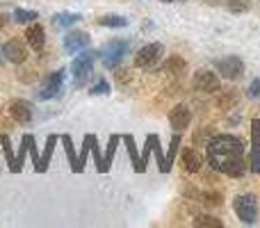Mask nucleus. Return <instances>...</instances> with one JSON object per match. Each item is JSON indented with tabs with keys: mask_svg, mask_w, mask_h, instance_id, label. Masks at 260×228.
<instances>
[{
	"mask_svg": "<svg viewBox=\"0 0 260 228\" xmlns=\"http://www.w3.org/2000/svg\"><path fill=\"white\" fill-rule=\"evenodd\" d=\"M235 103H238V94H235V91H226V94L219 99L221 108H231V105H235Z\"/></svg>",
	"mask_w": 260,
	"mask_h": 228,
	"instance_id": "nucleus-33",
	"label": "nucleus"
},
{
	"mask_svg": "<svg viewBox=\"0 0 260 228\" xmlns=\"http://www.w3.org/2000/svg\"><path fill=\"white\" fill-rule=\"evenodd\" d=\"M128 41H121V39H114L110 41V44L103 46V50H101V59H103V67L105 69H117L119 64H121L123 55L128 53Z\"/></svg>",
	"mask_w": 260,
	"mask_h": 228,
	"instance_id": "nucleus-4",
	"label": "nucleus"
},
{
	"mask_svg": "<svg viewBox=\"0 0 260 228\" xmlns=\"http://www.w3.org/2000/svg\"><path fill=\"white\" fill-rule=\"evenodd\" d=\"M5 59H7V57H5V48H3V46H0V64H3Z\"/></svg>",
	"mask_w": 260,
	"mask_h": 228,
	"instance_id": "nucleus-38",
	"label": "nucleus"
},
{
	"mask_svg": "<svg viewBox=\"0 0 260 228\" xmlns=\"http://www.w3.org/2000/svg\"><path fill=\"white\" fill-rule=\"evenodd\" d=\"M91 155H94V162H96V169L101 171V174H105L108 171V167H105V160L103 155H101V148H99V142H96V137L91 135Z\"/></svg>",
	"mask_w": 260,
	"mask_h": 228,
	"instance_id": "nucleus-25",
	"label": "nucleus"
},
{
	"mask_svg": "<svg viewBox=\"0 0 260 228\" xmlns=\"http://www.w3.org/2000/svg\"><path fill=\"white\" fill-rule=\"evenodd\" d=\"M194 89L203 91V94H217V91L221 89V82L219 78H217V73L212 71H199L194 73Z\"/></svg>",
	"mask_w": 260,
	"mask_h": 228,
	"instance_id": "nucleus-8",
	"label": "nucleus"
},
{
	"mask_svg": "<svg viewBox=\"0 0 260 228\" xmlns=\"http://www.w3.org/2000/svg\"><path fill=\"white\" fill-rule=\"evenodd\" d=\"M249 96H251V99H260V78L251 80V85H249Z\"/></svg>",
	"mask_w": 260,
	"mask_h": 228,
	"instance_id": "nucleus-36",
	"label": "nucleus"
},
{
	"mask_svg": "<svg viewBox=\"0 0 260 228\" xmlns=\"http://www.w3.org/2000/svg\"><path fill=\"white\" fill-rule=\"evenodd\" d=\"M185 67H187V64H185V59H180V57H169L165 64V69L169 73H174V76H180V73L185 71Z\"/></svg>",
	"mask_w": 260,
	"mask_h": 228,
	"instance_id": "nucleus-28",
	"label": "nucleus"
},
{
	"mask_svg": "<svg viewBox=\"0 0 260 228\" xmlns=\"http://www.w3.org/2000/svg\"><path fill=\"white\" fill-rule=\"evenodd\" d=\"M208 162L215 171L226 176H242L247 171L244 165V146L233 135H215L206 144Z\"/></svg>",
	"mask_w": 260,
	"mask_h": 228,
	"instance_id": "nucleus-1",
	"label": "nucleus"
},
{
	"mask_svg": "<svg viewBox=\"0 0 260 228\" xmlns=\"http://www.w3.org/2000/svg\"><path fill=\"white\" fill-rule=\"evenodd\" d=\"M201 199H203V206H208V208H219L224 203L221 192H203Z\"/></svg>",
	"mask_w": 260,
	"mask_h": 228,
	"instance_id": "nucleus-27",
	"label": "nucleus"
},
{
	"mask_svg": "<svg viewBox=\"0 0 260 228\" xmlns=\"http://www.w3.org/2000/svg\"><path fill=\"white\" fill-rule=\"evenodd\" d=\"M0 144H3V153H5V157H7V165H9V169H12L14 174H18V167H16V155H14V151H12V144H9V137H7V135H0Z\"/></svg>",
	"mask_w": 260,
	"mask_h": 228,
	"instance_id": "nucleus-21",
	"label": "nucleus"
},
{
	"mask_svg": "<svg viewBox=\"0 0 260 228\" xmlns=\"http://www.w3.org/2000/svg\"><path fill=\"white\" fill-rule=\"evenodd\" d=\"M96 55H99V53H94V50H85V53H80L76 59H73L71 73H73V85H76V87H82L87 82V78L91 76Z\"/></svg>",
	"mask_w": 260,
	"mask_h": 228,
	"instance_id": "nucleus-2",
	"label": "nucleus"
},
{
	"mask_svg": "<svg viewBox=\"0 0 260 228\" xmlns=\"http://www.w3.org/2000/svg\"><path fill=\"white\" fill-rule=\"evenodd\" d=\"M91 37L87 35V32H69L67 37H64V50H67L69 55H76L80 53V50H85L87 46H89Z\"/></svg>",
	"mask_w": 260,
	"mask_h": 228,
	"instance_id": "nucleus-11",
	"label": "nucleus"
},
{
	"mask_svg": "<svg viewBox=\"0 0 260 228\" xmlns=\"http://www.w3.org/2000/svg\"><path fill=\"white\" fill-rule=\"evenodd\" d=\"M80 14H76V12H59V14H55V25L57 27H71V25H76L78 21H80Z\"/></svg>",
	"mask_w": 260,
	"mask_h": 228,
	"instance_id": "nucleus-19",
	"label": "nucleus"
},
{
	"mask_svg": "<svg viewBox=\"0 0 260 228\" xmlns=\"http://www.w3.org/2000/svg\"><path fill=\"white\" fill-rule=\"evenodd\" d=\"M151 137V153H155V160H157V167H160V171L162 174H169V165H167V157H165V153H162V148H160V137L157 135H148Z\"/></svg>",
	"mask_w": 260,
	"mask_h": 228,
	"instance_id": "nucleus-18",
	"label": "nucleus"
},
{
	"mask_svg": "<svg viewBox=\"0 0 260 228\" xmlns=\"http://www.w3.org/2000/svg\"><path fill=\"white\" fill-rule=\"evenodd\" d=\"M178 146H180V133H176L174 137H171V144H169V151H167V165H169V169H171V165H174V160H176V153H178Z\"/></svg>",
	"mask_w": 260,
	"mask_h": 228,
	"instance_id": "nucleus-30",
	"label": "nucleus"
},
{
	"mask_svg": "<svg viewBox=\"0 0 260 228\" xmlns=\"http://www.w3.org/2000/svg\"><path fill=\"white\" fill-rule=\"evenodd\" d=\"M91 94H96V96H105V94H110V85H108V80H103V78H101L99 82H96L94 87H91Z\"/></svg>",
	"mask_w": 260,
	"mask_h": 228,
	"instance_id": "nucleus-32",
	"label": "nucleus"
},
{
	"mask_svg": "<svg viewBox=\"0 0 260 228\" xmlns=\"http://www.w3.org/2000/svg\"><path fill=\"white\" fill-rule=\"evenodd\" d=\"M62 144H64V151H67V157H69V165H71L73 174L78 169V157H76V148H73V142L69 135H62Z\"/></svg>",
	"mask_w": 260,
	"mask_h": 228,
	"instance_id": "nucleus-23",
	"label": "nucleus"
},
{
	"mask_svg": "<svg viewBox=\"0 0 260 228\" xmlns=\"http://www.w3.org/2000/svg\"><path fill=\"white\" fill-rule=\"evenodd\" d=\"M162 3H171V0H162Z\"/></svg>",
	"mask_w": 260,
	"mask_h": 228,
	"instance_id": "nucleus-40",
	"label": "nucleus"
},
{
	"mask_svg": "<svg viewBox=\"0 0 260 228\" xmlns=\"http://www.w3.org/2000/svg\"><path fill=\"white\" fill-rule=\"evenodd\" d=\"M99 25H103V27H126L128 18L119 16V14H105V16L99 18Z\"/></svg>",
	"mask_w": 260,
	"mask_h": 228,
	"instance_id": "nucleus-20",
	"label": "nucleus"
},
{
	"mask_svg": "<svg viewBox=\"0 0 260 228\" xmlns=\"http://www.w3.org/2000/svg\"><path fill=\"white\" fill-rule=\"evenodd\" d=\"M194 226H199V228H221L224 224H221L219 219H215V217H210V215H201V217L194 219Z\"/></svg>",
	"mask_w": 260,
	"mask_h": 228,
	"instance_id": "nucleus-29",
	"label": "nucleus"
},
{
	"mask_svg": "<svg viewBox=\"0 0 260 228\" xmlns=\"http://www.w3.org/2000/svg\"><path fill=\"white\" fill-rule=\"evenodd\" d=\"M162 55H165V46L162 44H148L135 55V67L137 69H153L160 64Z\"/></svg>",
	"mask_w": 260,
	"mask_h": 228,
	"instance_id": "nucleus-5",
	"label": "nucleus"
},
{
	"mask_svg": "<svg viewBox=\"0 0 260 228\" xmlns=\"http://www.w3.org/2000/svg\"><path fill=\"white\" fill-rule=\"evenodd\" d=\"M25 153H27V139H25V135H23V139H21V148H18V155H16V167H18V171H21V167H23Z\"/></svg>",
	"mask_w": 260,
	"mask_h": 228,
	"instance_id": "nucleus-34",
	"label": "nucleus"
},
{
	"mask_svg": "<svg viewBox=\"0 0 260 228\" xmlns=\"http://www.w3.org/2000/svg\"><path fill=\"white\" fill-rule=\"evenodd\" d=\"M57 139H59L57 135H50V137L46 139L44 155H41V157H39V162H37V165H35V169L39 171V174H41V171H46V169H48V165H50V157H53V153H55V144H57Z\"/></svg>",
	"mask_w": 260,
	"mask_h": 228,
	"instance_id": "nucleus-15",
	"label": "nucleus"
},
{
	"mask_svg": "<svg viewBox=\"0 0 260 228\" xmlns=\"http://www.w3.org/2000/svg\"><path fill=\"white\" fill-rule=\"evenodd\" d=\"M32 103H27V101H14L12 105H9V114H12V119L16 121V123H30L32 121Z\"/></svg>",
	"mask_w": 260,
	"mask_h": 228,
	"instance_id": "nucleus-13",
	"label": "nucleus"
},
{
	"mask_svg": "<svg viewBox=\"0 0 260 228\" xmlns=\"http://www.w3.org/2000/svg\"><path fill=\"white\" fill-rule=\"evenodd\" d=\"M249 165H251L253 174L260 171V121L258 119L251 121V157H249Z\"/></svg>",
	"mask_w": 260,
	"mask_h": 228,
	"instance_id": "nucleus-12",
	"label": "nucleus"
},
{
	"mask_svg": "<svg viewBox=\"0 0 260 228\" xmlns=\"http://www.w3.org/2000/svg\"><path fill=\"white\" fill-rule=\"evenodd\" d=\"M201 155H199L194 148H185L183 151V167L185 171H189V174H197L199 169H201Z\"/></svg>",
	"mask_w": 260,
	"mask_h": 228,
	"instance_id": "nucleus-17",
	"label": "nucleus"
},
{
	"mask_svg": "<svg viewBox=\"0 0 260 228\" xmlns=\"http://www.w3.org/2000/svg\"><path fill=\"white\" fill-rule=\"evenodd\" d=\"M25 139H27V153H30V157H32V162H39V151H37V144H35V137L32 135H25Z\"/></svg>",
	"mask_w": 260,
	"mask_h": 228,
	"instance_id": "nucleus-31",
	"label": "nucleus"
},
{
	"mask_svg": "<svg viewBox=\"0 0 260 228\" xmlns=\"http://www.w3.org/2000/svg\"><path fill=\"white\" fill-rule=\"evenodd\" d=\"M148 155H151V137H146V146H144V153H142L144 167H146V162H148Z\"/></svg>",
	"mask_w": 260,
	"mask_h": 228,
	"instance_id": "nucleus-37",
	"label": "nucleus"
},
{
	"mask_svg": "<svg viewBox=\"0 0 260 228\" xmlns=\"http://www.w3.org/2000/svg\"><path fill=\"white\" fill-rule=\"evenodd\" d=\"M233 210L242 224H256L258 219V201L253 194H242L233 201Z\"/></svg>",
	"mask_w": 260,
	"mask_h": 228,
	"instance_id": "nucleus-3",
	"label": "nucleus"
},
{
	"mask_svg": "<svg viewBox=\"0 0 260 228\" xmlns=\"http://www.w3.org/2000/svg\"><path fill=\"white\" fill-rule=\"evenodd\" d=\"M64 76H67V71H64V69L48 73V76L44 78V85H41L39 99H41V101H50V99H55V96H57L59 91H62V87H64Z\"/></svg>",
	"mask_w": 260,
	"mask_h": 228,
	"instance_id": "nucleus-6",
	"label": "nucleus"
},
{
	"mask_svg": "<svg viewBox=\"0 0 260 228\" xmlns=\"http://www.w3.org/2000/svg\"><path fill=\"white\" fill-rule=\"evenodd\" d=\"M37 18H39V14L35 12V9H23V7H18V9H14V21L16 23H35Z\"/></svg>",
	"mask_w": 260,
	"mask_h": 228,
	"instance_id": "nucleus-22",
	"label": "nucleus"
},
{
	"mask_svg": "<svg viewBox=\"0 0 260 228\" xmlns=\"http://www.w3.org/2000/svg\"><path fill=\"white\" fill-rule=\"evenodd\" d=\"M5 48V57H7V62L12 64H23L27 59V48H25V41L21 39H9L7 44L3 46Z\"/></svg>",
	"mask_w": 260,
	"mask_h": 228,
	"instance_id": "nucleus-9",
	"label": "nucleus"
},
{
	"mask_svg": "<svg viewBox=\"0 0 260 228\" xmlns=\"http://www.w3.org/2000/svg\"><path fill=\"white\" fill-rule=\"evenodd\" d=\"M123 142H126V148H128L130 162H133V169L137 171V174H144V171H146V167H144L142 157H139V153H137V146H135L133 135H123Z\"/></svg>",
	"mask_w": 260,
	"mask_h": 228,
	"instance_id": "nucleus-16",
	"label": "nucleus"
},
{
	"mask_svg": "<svg viewBox=\"0 0 260 228\" xmlns=\"http://www.w3.org/2000/svg\"><path fill=\"white\" fill-rule=\"evenodd\" d=\"M25 44L30 46L32 50H41L46 46V32L44 25L39 23H30V27L25 30Z\"/></svg>",
	"mask_w": 260,
	"mask_h": 228,
	"instance_id": "nucleus-14",
	"label": "nucleus"
},
{
	"mask_svg": "<svg viewBox=\"0 0 260 228\" xmlns=\"http://www.w3.org/2000/svg\"><path fill=\"white\" fill-rule=\"evenodd\" d=\"M91 153V135L85 137V144H82V151H80V157H78V169L76 174H82L85 171V162H87V155Z\"/></svg>",
	"mask_w": 260,
	"mask_h": 228,
	"instance_id": "nucleus-24",
	"label": "nucleus"
},
{
	"mask_svg": "<svg viewBox=\"0 0 260 228\" xmlns=\"http://www.w3.org/2000/svg\"><path fill=\"white\" fill-rule=\"evenodd\" d=\"M119 142H121V137L119 135H112L110 137V144H108V151H105V167H108V171H110V165H112V160H114V153H117V146H119Z\"/></svg>",
	"mask_w": 260,
	"mask_h": 228,
	"instance_id": "nucleus-26",
	"label": "nucleus"
},
{
	"mask_svg": "<svg viewBox=\"0 0 260 228\" xmlns=\"http://www.w3.org/2000/svg\"><path fill=\"white\" fill-rule=\"evenodd\" d=\"M229 9H231V12H247V9H249V0H231Z\"/></svg>",
	"mask_w": 260,
	"mask_h": 228,
	"instance_id": "nucleus-35",
	"label": "nucleus"
},
{
	"mask_svg": "<svg viewBox=\"0 0 260 228\" xmlns=\"http://www.w3.org/2000/svg\"><path fill=\"white\" fill-rule=\"evenodd\" d=\"M3 23H5V16H0V27H3Z\"/></svg>",
	"mask_w": 260,
	"mask_h": 228,
	"instance_id": "nucleus-39",
	"label": "nucleus"
},
{
	"mask_svg": "<svg viewBox=\"0 0 260 228\" xmlns=\"http://www.w3.org/2000/svg\"><path fill=\"white\" fill-rule=\"evenodd\" d=\"M169 123L176 133H183V130L192 123V110H189L187 105H176L169 112Z\"/></svg>",
	"mask_w": 260,
	"mask_h": 228,
	"instance_id": "nucleus-10",
	"label": "nucleus"
},
{
	"mask_svg": "<svg viewBox=\"0 0 260 228\" xmlns=\"http://www.w3.org/2000/svg\"><path fill=\"white\" fill-rule=\"evenodd\" d=\"M217 71H219L226 80H240L244 73V62L240 57H235V55H229V57L217 62Z\"/></svg>",
	"mask_w": 260,
	"mask_h": 228,
	"instance_id": "nucleus-7",
	"label": "nucleus"
}]
</instances>
